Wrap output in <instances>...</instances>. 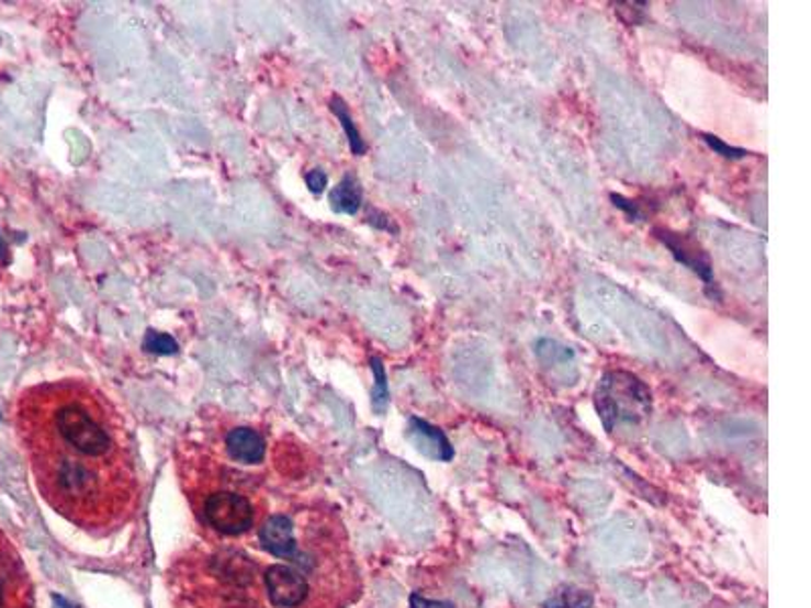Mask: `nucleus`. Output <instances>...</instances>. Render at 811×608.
Segmentation results:
<instances>
[{
	"instance_id": "423d86ee",
	"label": "nucleus",
	"mask_w": 811,
	"mask_h": 608,
	"mask_svg": "<svg viewBox=\"0 0 811 608\" xmlns=\"http://www.w3.org/2000/svg\"><path fill=\"white\" fill-rule=\"evenodd\" d=\"M655 238L660 239L665 248L672 251V256L678 260L679 264L690 268L694 274L702 278L706 286H712L714 268L710 264L708 254L696 241H691L690 238H686L682 234H674L669 229H655Z\"/></svg>"
},
{
	"instance_id": "f03ea898",
	"label": "nucleus",
	"mask_w": 811,
	"mask_h": 608,
	"mask_svg": "<svg viewBox=\"0 0 811 608\" xmlns=\"http://www.w3.org/2000/svg\"><path fill=\"white\" fill-rule=\"evenodd\" d=\"M174 588L193 608H262L258 564L234 548L191 550L174 564Z\"/></svg>"
},
{
	"instance_id": "ddd939ff",
	"label": "nucleus",
	"mask_w": 811,
	"mask_h": 608,
	"mask_svg": "<svg viewBox=\"0 0 811 608\" xmlns=\"http://www.w3.org/2000/svg\"><path fill=\"white\" fill-rule=\"evenodd\" d=\"M548 607L552 608H590L593 607V598L583 590H574L566 588V593H560L556 600H552Z\"/></svg>"
},
{
	"instance_id": "f257e3e1",
	"label": "nucleus",
	"mask_w": 811,
	"mask_h": 608,
	"mask_svg": "<svg viewBox=\"0 0 811 608\" xmlns=\"http://www.w3.org/2000/svg\"><path fill=\"white\" fill-rule=\"evenodd\" d=\"M19 432L41 495L69 523L108 536L133 521L140 475L121 412L95 385L64 380L19 399Z\"/></svg>"
},
{
	"instance_id": "20e7f679",
	"label": "nucleus",
	"mask_w": 811,
	"mask_h": 608,
	"mask_svg": "<svg viewBox=\"0 0 811 608\" xmlns=\"http://www.w3.org/2000/svg\"><path fill=\"white\" fill-rule=\"evenodd\" d=\"M201 523L224 538H240L258 521L252 497L238 491H213L193 505Z\"/></svg>"
},
{
	"instance_id": "4468645a",
	"label": "nucleus",
	"mask_w": 811,
	"mask_h": 608,
	"mask_svg": "<svg viewBox=\"0 0 811 608\" xmlns=\"http://www.w3.org/2000/svg\"><path fill=\"white\" fill-rule=\"evenodd\" d=\"M706 145L710 146L717 155L724 157V159L739 160L748 157V150L745 148H739V146L726 145L722 138L714 136V134H702Z\"/></svg>"
},
{
	"instance_id": "6e6552de",
	"label": "nucleus",
	"mask_w": 811,
	"mask_h": 608,
	"mask_svg": "<svg viewBox=\"0 0 811 608\" xmlns=\"http://www.w3.org/2000/svg\"><path fill=\"white\" fill-rule=\"evenodd\" d=\"M331 201V210L335 213H346V215H356L360 212L363 193H361L360 183L353 174H346L339 185L335 187L329 195Z\"/></svg>"
},
{
	"instance_id": "7ed1b4c3",
	"label": "nucleus",
	"mask_w": 811,
	"mask_h": 608,
	"mask_svg": "<svg viewBox=\"0 0 811 608\" xmlns=\"http://www.w3.org/2000/svg\"><path fill=\"white\" fill-rule=\"evenodd\" d=\"M595 406L611 435L617 426L639 424L652 416V390L629 371H607L595 390Z\"/></svg>"
},
{
	"instance_id": "2eb2a0df",
	"label": "nucleus",
	"mask_w": 811,
	"mask_h": 608,
	"mask_svg": "<svg viewBox=\"0 0 811 608\" xmlns=\"http://www.w3.org/2000/svg\"><path fill=\"white\" fill-rule=\"evenodd\" d=\"M643 7H647V4L645 2H619L615 7V11L626 21L627 25H639L645 19Z\"/></svg>"
},
{
	"instance_id": "f8f14e48",
	"label": "nucleus",
	"mask_w": 811,
	"mask_h": 608,
	"mask_svg": "<svg viewBox=\"0 0 811 608\" xmlns=\"http://www.w3.org/2000/svg\"><path fill=\"white\" fill-rule=\"evenodd\" d=\"M143 349L148 353H157V356H173L179 351V345L173 337L165 333L148 331L143 341Z\"/></svg>"
},
{
	"instance_id": "0eeeda50",
	"label": "nucleus",
	"mask_w": 811,
	"mask_h": 608,
	"mask_svg": "<svg viewBox=\"0 0 811 608\" xmlns=\"http://www.w3.org/2000/svg\"><path fill=\"white\" fill-rule=\"evenodd\" d=\"M408 437L414 442V447L418 449V452H423L428 459H435V461H444L449 463L454 459V449H452L451 440L447 438V435L432 426L430 423H426L423 418H410V428H408Z\"/></svg>"
},
{
	"instance_id": "6ab92c4d",
	"label": "nucleus",
	"mask_w": 811,
	"mask_h": 608,
	"mask_svg": "<svg viewBox=\"0 0 811 608\" xmlns=\"http://www.w3.org/2000/svg\"><path fill=\"white\" fill-rule=\"evenodd\" d=\"M306 185L313 193H320L327 187V174L323 171L306 172Z\"/></svg>"
},
{
	"instance_id": "f3484780",
	"label": "nucleus",
	"mask_w": 811,
	"mask_h": 608,
	"mask_svg": "<svg viewBox=\"0 0 811 608\" xmlns=\"http://www.w3.org/2000/svg\"><path fill=\"white\" fill-rule=\"evenodd\" d=\"M611 201L615 207H619L621 212H626L627 215H629V219H638L639 222V219L643 217V215H641V212H639L638 203L629 201V199L623 198V195L611 193Z\"/></svg>"
},
{
	"instance_id": "1a4fd4ad",
	"label": "nucleus",
	"mask_w": 811,
	"mask_h": 608,
	"mask_svg": "<svg viewBox=\"0 0 811 608\" xmlns=\"http://www.w3.org/2000/svg\"><path fill=\"white\" fill-rule=\"evenodd\" d=\"M533 351L545 368H568V363L574 361V351L571 347H564L552 339H540Z\"/></svg>"
},
{
	"instance_id": "a211bd4d",
	"label": "nucleus",
	"mask_w": 811,
	"mask_h": 608,
	"mask_svg": "<svg viewBox=\"0 0 811 608\" xmlns=\"http://www.w3.org/2000/svg\"><path fill=\"white\" fill-rule=\"evenodd\" d=\"M410 608H457L452 603H447V600H430V598H426V596L418 595V593H414L413 596H410Z\"/></svg>"
},
{
	"instance_id": "aec40b11",
	"label": "nucleus",
	"mask_w": 811,
	"mask_h": 608,
	"mask_svg": "<svg viewBox=\"0 0 811 608\" xmlns=\"http://www.w3.org/2000/svg\"><path fill=\"white\" fill-rule=\"evenodd\" d=\"M4 256V244H2V238H0V258Z\"/></svg>"
},
{
	"instance_id": "9b49d317",
	"label": "nucleus",
	"mask_w": 811,
	"mask_h": 608,
	"mask_svg": "<svg viewBox=\"0 0 811 608\" xmlns=\"http://www.w3.org/2000/svg\"><path fill=\"white\" fill-rule=\"evenodd\" d=\"M370 363H372L373 378H375V387H373L372 394L373 410L378 412V414H384L386 412L387 399H390L386 370H384V363H382V359L380 358H372Z\"/></svg>"
},
{
	"instance_id": "39448f33",
	"label": "nucleus",
	"mask_w": 811,
	"mask_h": 608,
	"mask_svg": "<svg viewBox=\"0 0 811 608\" xmlns=\"http://www.w3.org/2000/svg\"><path fill=\"white\" fill-rule=\"evenodd\" d=\"M224 454L240 469L260 466L267 461V438L252 426H234L224 435Z\"/></svg>"
},
{
	"instance_id": "9d476101",
	"label": "nucleus",
	"mask_w": 811,
	"mask_h": 608,
	"mask_svg": "<svg viewBox=\"0 0 811 608\" xmlns=\"http://www.w3.org/2000/svg\"><path fill=\"white\" fill-rule=\"evenodd\" d=\"M331 110L333 114H335V116L339 119V122H341L343 131H346L347 140H349V146H351V153L360 157V155L365 153V143H363V138H361L358 126H356V124H353V120H351V114H349V110H347L346 102H343L339 95H335V98H333Z\"/></svg>"
},
{
	"instance_id": "dca6fc26",
	"label": "nucleus",
	"mask_w": 811,
	"mask_h": 608,
	"mask_svg": "<svg viewBox=\"0 0 811 608\" xmlns=\"http://www.w3.org/2000/svg\"><path fill=\"white\" fill-rule=\"evenodd\" d=\"M11 596L16 598V600H23V603H31V593L29 590L0 586V608H11Z\"/></svg>"
}]
</instances>
